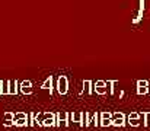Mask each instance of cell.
<instances>
[{"label":"cell","instance_id":"obj_1","mask_svg":"<svg viewBox=\"0 0 150 131\" xmlns=\"http://www.w3.org/2000/svg\"><path fill=\"white\" fill-rule=\"evenodd\" d=\"M55 89H57L58 95H66L69 92V79H67V76L61 74V76L57 77V80H55Z\"/></svg>","mask_w":150,"mask_h":131},{"label":"cell","instance_id":"obj_2","mask_svg":"<svg viewBox=\"0 0 150 131\" xmlns=\"http://www.w3.org/2000/svg\"><path fill=\"white\" fill-rule=\"evenodd\" d=\"M69 124L70 123H69V114L67 112L61 111V112L55 114V127H61V125L67 127Z\"/></svg>","mask_w":150,"mask_h":131},{"label":"cell","instance_id":"obj_3","mask_svg":"<svg viewBox=\"0 0 150 131\" xmlns=\"http://www.w3.org/2000/svg\"><path fill=\"white\" fill-rule=\"evenodd\" d=\"M127 124L125 115L122 112H114L112 114V127H124Z\"/></svg>","mask_w":150,"mask_h":131},{"label":"cell","instance_id":"obj_4","mask_svg":"<svg viewBox=\"0 0 150 131\" xmlns=\"http://www.w3.org/2000/svg\"><path fill=\"white\" fill-rule=\"evenodd\" d=\"M19 92H22L23 95H32V82L31 80H23L19 83Z\"/></svg>","mask_w":150,"mask_h":131},{"label":"cell","instance_id":"obj_5","mask_svg":"<svg viewBox=\"0 0 150 131\" xmlns=\"http://www.w3.org/2000/svg\"><path fill=\"white\" fill-rule=\"evenodd\" d=\"M54 76H48L44 82H42V85H41V89H44V90H50V95H52V90H54Z\"/></svg>","mask_w":150,"mask_h":131},{"label":"cell","instance_id":"obj_6","mask_svg":"<svg viewBox=\"0 0 150 131\" xmlns=\"http://www.w3.org/2000/svg\"><path fill=\"white\" fill-rule=\"evenodd\" d=\"M143 12H144V0H139V12H137L136 18H133V23L134 25H137L143 19Z\"/></svg>","mask_w":150,"mask_h":131},{"label":"cell","instance_id":"obj_7","mask_svg":"<svg viewBox=\"0 0 150 131\" xmlns=\"http://www.w3.org/2000/svg\"><path fill=\"white\" fill-rule=\"evenodd\" d=\"M19 93V82L15 80H9V95H18Z\"/></svg>","mask_w":150,"mask_h":131},{"label":"cell","instance_id":"obj_8","mask_svg":"<svg viewBox=\"0 0 150 131\" xmlns=\"http://www.w3.org/2000/svg\"><path fill=\"white\" fill-rule=\"evenodd\" d=\"M83 93H86V95L93 93V82L92 80H85L83 82Z\"/></svg>","mask_w":150,"mask_h":131},{"label":"cell","instance_id":"obj_9","mask_svg":"<svg viewBox=\"0 0 150 131\" xmlns=\"http://www.w3.org/2000/svg\"><path fill=\"white\" fill-rule=\"evenodd\" d=\"M0 95H9V80H0Z\"/></svg>","mask_w":150,"mask_h":131},{"label":"cell","instance_id":"obj_10","mask_svg":"<svg viewBox=\"0 0 150 131\" xmlns=\"http://www.w3.org/2000/svg\"><path fill=\"white\" fill-rule=\"evenodd\" d=\"M70 118H71L73 123H79L80 125L83 124V114H82V112H73V114L70 115Z\"/></svg>","mask_w":150,"mask_h":131},{"label":"cell","instance_id":"obj_11","mask_svg":"<svg viewBox=\"0 0 150 131\" xmlns=\"http://www.w3.org/2000/svg\"><path fill=\"white\" fill-rule=\"evenodd\" d=\"M91 124H92L91 114H89V112H85V114H83V124H82V125H85V127H89Z\"/></svg>","mask_w":150,"mask_h":131},{"label":"cell","instance_id":"obj_12","mask_svg":"<svg viewBox=\"0 0 150 131\" xmlns=\"http://www.w3.org/2000/svg\"><path fill=\"white\" fill-rule=\"evenodd\" d=\"M140 115H142V118H143V125L147 127L150 124V112H142Z\"/></svg>","mask_w":150,"mask_h":131},{"label":"cell","instance_id":"obj_13","mask_svg":"<svg viewBox=\"0 0 150 131\" xmlns=\"http://www.w3.org/2000/svg\"><path fill=\"white\" fill-rule=\"evenodd\" d=\"M42 127H55V117L54 118H47L42 123Z\"/></svg>","mask_w":150,"mask_h":131},{"label":"cell","instance_id":"obj_14","mask_svg":"<svg viewBox=\"0 0 150 131\" xmlns=\"http://www.w3.org/2000/svg\"><path fill=\"white\" fill-rule=\"evenodd\" d=\"M117 83H118L117 80H108V82H106V86H109V93H111V95L115 93V87L114 86H115Z\"/></svg>","mask_w":150,"mask_h":131},{"label":"cell","instance_id":"obj_15","mask_svg":"<svg viewBox=\"0 0 150 131\" xmlns=\"http://www.w3.org/2000/svg\"><path fill=\"white\" fill-rule=\"evenodd\" d=\"M127 124H128L130 127H140L142 120H140V118H137V120H127Z\"/></svg>","mask_w":150,"mask_h":131},{"label":"cell","instance_id":"obj_16","mask_svg":"<svg viewBox=\"0 0 150 131\" xmlns=\"http://www.w3.org/2000/svg\"><path fill=\"white\" fill-rule=\"evenodd\" d=\"M99 123H100L99 112H95V114H93V118H92V124H93L95 127H99Z\"/></svg>","mask_w":150,"mask_h":131},{"label":"cell","instance_id":"obj_17","mask_svg":"<svg viewBox=\"0 0 150 131\" xmlns=\"http://www.w3.org/2000/svg\"><path fill=\"white\" fill-rule=\"evenodd\" d=\"M26 125H29L28 120H18V121H15V127H26Z\"/></svg>","mask_w":150,"mask_h":131},{"label":"cell","instance_id":"obj_18","mask_svg":"<svg viewBox=\"0 0 150 131\" xmlns=\"http://www.w3.org/2000/svg\"><path fill=\"white\" fill-rule=\"evenodd\" d=\"M93 92H95L96 95H105V93L108 92V86L106 87H93Z\"/></svg>","mask_w":150,"mask_h":131},{"label":"cell","instance_id":"obj_19","mask_svg":"<svg viewBox=\"0 0 150 131\" xmlns=\"http://www.w3.org/2000/svg\"><path fill=\"white\" fill-rule=\"evenodd\" d=\"M28 121H29V125H31V127L37 125V124H35V112H31V114H28Z\"/></svg>","mask_w":150,"mask_h":131},{"label":"cell","instance_id":"obj_20","mask_svg":"<svg viewBox=\"0 0 150 131\" xmlns=\"http://www.w3.org/2000/svg\"><path fill=\"white\" fill-rule=\"evenodd\" d=\"M149 93V86L137 87V95H147Z\"/></svg>","mask_w":150,"mask_h":131},{"label":"cell","instance_id":"obj_21","mask_svg":"<svg viewBox=\"0 0 150 131\" xmlns=\"http://www.w3.org/2000/svg\"><path fill=\"white\" fill-rule=\"evenodd\" d=\"M93 87H106V82L105 80H96V82H93Z\"/></svg>","mask_w":150,"mask_h":131},{"label":"cell","instance_id":"obj_22","mask_svg":"<svg viewBox=\"0 0 150 131\" xmlns=\"http://www.w3.org/2000/svg\"><path fill=\"white\" fill-rule=\"evenodd\" d=\"M137 118H142V115H140V114H137V112H131V114L128 115V118H127V120H137Z\"/></svg>","mask_w":150,"mask_h":131},{"label":"cell","instance_id":"obj_23","mask_svg":"<svg viewBox=\"0 0 150 131\" xmlns=\"http://www.w3.org/2000/svg\"><path fill=\"white\" fill-rule=\"evenodd\" d=\"M144 86H149L147 80H137V87H144Z\"/></svg>","mask_w":150,"mask_h":131},{"label":"cell","instance_id":"obj_24","mask_svg":"<svg viewBox=\"0 0 150 131\" xmlns=\"http://www.w3.org/2000/svg\"><path fill=\"white\" fill-rule=\"evenodd\" d=\"M3 125H4V127H13V125H15V123H13V121H10V120H4V121H3Z\"/></svg>","mask_w":150,"mask_h":131},{"label":"cell","instance_id":"obj_25","mask_svg":"<svg viewBox=\"0 0 150 131\" xmlns=\"http://www.w3.org/2000/svg\"><path fill=\"white\" fill-rule=\"evenodd\" d=\"M4 120L13 121V112H4Z\"/></svg>","mask_w":150,"mask_h":131}]
</instances>
